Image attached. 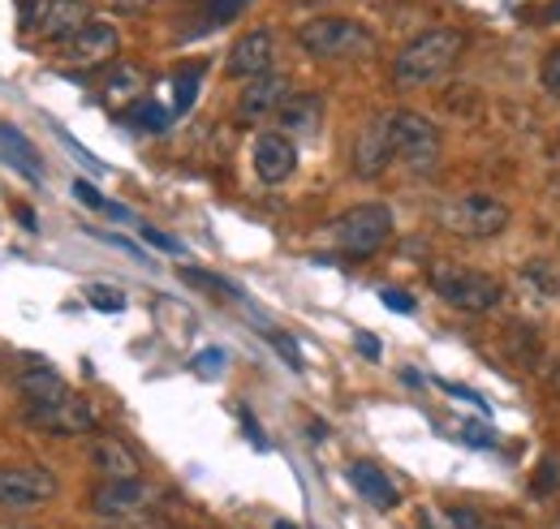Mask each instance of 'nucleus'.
Returning a JSON list of instances; mask_svg holds the SVG:
<instances>
[{"mask_svg": "<svg viewBox=\"0 0 560 529\" xmlns=\"http://www.w3.org/2000/svg\"><path fill=\"white\" fill-rule=\"evenodd\" d=\"M86 302H91L95 310H104V315L126 310V297H121L117 289H108V284H91V289H86Z\"/></svg>", "mask_w": 560, "mask_h": 529, "instance_id": "b1692460", "label": "nucleus"}, {"mask_svg": "<svg viewBox=\"0 0 560 529\" xmlns=\"http://www.w3.org/2000/svg\"><path fill=\"white\" fill-rule=\"evenodd\" d=\"M18 392L31 400V404L70 397V388L61 384V375H57V371H48V366H31V371H22V375H18Z\"/></svg>", "mask_w": 560, "mask_h": 529, "instance_id": "aec40b11", "label": "nucleus"}, {"mask_svg": "<svg viewBox=\"0 0 560 529\" xmlns=\"http://www.w3.org/2000/svg\"><path fill=\"white\" fill-rule=\"evenodd\" d=\"M73 199L86 202V207H95V211H104V207H108V199H100V190H95L91 181H82V177L73 181Z\"/></svg>", "mask_w": 560, "mask_h": 529, "instance_id": "7c9ffc66", "label": "nucleus"}, {"mask_svg": "<svg viewBox=\"0 0 560 529\" xmlns=\"http://www.w3.org/2000/svg\"><path fill=\"white\" fill-rule=\"evenodd\" d=\"M57 499V478L39 465H0V508L31 513Z\"/></svg>", "mask_w": 560, "mask_h": 529, "instance_id": "0eeeda50", "label": "nucleus"}, {"mask_svg": "<svg viewBox=\"0 0 560 529\" xmlns=\"http://www.w3.org/2000/svg\"><path fill=\"white\" fill-rule=\"evenodd\" d=\"M142 91V73L135 66H121L113 78H108V86H104V99L108 104H126L130 95H139Z\"/></svg>", "mask_w": 560, "mask_h": 529, "instance_id": "4be33fe9", "label": "nucleus"}, {"mask_svg": "<svg viewBox=\"0 0 560 529\" xmlns=\"http://www.w3.org/2000/svg\"><path fill=\"white\" fill-rule=\"evenodd\" d=\"M289 99V78L284 73H259V78H250L246 86H242V95H237V121H268V117H277V108Z\"/></svg>", "mask_w": 560, "mask_h": 529, "instance_id": "1a4fd4ad", "label": "nucleus"}, {"mask_svg": "<svg viewBox=\"0 0 560 529\" xmlns=\"http://www.w3.org/2000/svg\"><path fill=\"white\" fill-rule=\"evenodd\" d=\"M108 4H113L117 13H142V9L151 4V0H108Z\"/></svg>", "mask_w": 560, "mask_h": 529, "instance_id": "c9c22d12", "label": "nucleus"}, {"mask_svg": "<svg viewBox=\"0 0 560 529\" xmlns=\"http://www.w3.org/2000/svg\"><path fill=\"white\" fill-rule=\"evenodd\" d=\"M18 224H22L26 233H35V228H39V220H35V211H31L26 202H18Z\"/></svg>", "mask_w": 560, "mask_h": 529, "instance_id": "f704fd0d", "label": "nucleus"}, {"mask_svg": "<svg viewBox=\"0 0 560 529\" xmlns=\"http://www.w3.org/2000/svg\"><path fill=\"white\" fill-rule=\"evenodd\" d=\"M324 117V99L319 95H289L277 108V121L284 126V133H315Z\"/></svg>", "mask_w": 560, "mask_h": 529, "instance_id": "6ab92c4d", "label": "nucleus"}, {"mask_svg": "<svg viewBox=\"0 0 560 529\" xmlns=\"http://www.w3.org/2000/svg\"><path fill=\"white\" fill-rule=\"evenodd\" d=\"M380 302H384L388 310H401V315H410V310H415V297H410V293H397V289H384V293H380Z\"/></svg>", "mask_w": 560, "mask_h": 529, "instance_id": "473e14b6", "label": "nucleus"}, {"mask_svg": "<svg viewBox=\"0 0 560 529\" xmlns=\"http://www.w3.org/2000/svg\"><path fill=\"white\" fill-rule=\"evenodd\" d=\"M151 499H155V491H151L142 478H108L104 486H95L91 508H95L100 517H135Z\"/></svg>", "mask_w": 560, "mask_h": 529, "instance_id": "f8f14e48", "label": "nucleus"}, {"mask_svg": "<svg viewBox=\"0 0 560 529\" xmlns=\"http://www.w3.org/2000/svg\"><path fill=\"white\" fill-rule=\"evenodd\" d=\"M272 31H246L233 48H229V73L233 78H259L272 69Z\"/></svg>", "mask_w": 560, "mask_h": 529, "instance_id": "2eb2a0df", "label": "nucleus"}, {"mask_svg": "<svg viewBox=\"0 0 560 529\" xmlns=\"http://www.w3.org/2000/svg\"><path fill=\"white\" fill-rule=\"evenodd\" d=\"M353 344H358V353H366V357H371V362H375V357H380V340H375V336H371V331H358V336H353Z\"/></svg>", "mask_w": 560, "mask_h": 529, "instance_id": "72a5a7b5", "label": "nucleus"}, {"mask_svg": "<svg viewBox=\"0 0 560 529\" xmlns=\"http://www.w3.org/2000/svg\"><path fill=\"white\" fill-rule=\"evenodd\" d=\"M91 9H86V0H48L44 9H39V22H35V31H39V39H52V44H70L73 35L91 22L86 17Z\"/></svg>", "mask_w": 560, "mask_h": 529, "instance_id": "4468645a", "label": "nucleus"}, {"mask_svg": "<svg viewBox=\"0 0 560 529\" xmlns=\"http://www.w3.org/2000/svg\"><path fill=\"white\" fill-rule=\"evenodd\" d=\"M0 160H4L13 173L31 177V181H39V177H44V164H39V151L31 146V138H26V133H18L13 126H4V121H0Z\"/></svg>", "mask_w": 560, "mask_h": 529, "instance_id": "a211bd4d", "label": "nucleus"}, {"mask_svg": "<svg viewBox=\"0 0 560 529\" xmlns=\"http://www.w3.org/2000/svg\"><path fill=\"white\" fill-rule=\"evenodd\" d=\"M250 160H255V173H259V181L264 186H280V181H289L293 177V168H298V146H293V138L289 133H259L255 138V146H250Z\"/></svg>", "mask_w": 560, "mask_h": 529, "instance_id": "9b49d317", "label": "nucleus"}, {"mask_svg": "<svg viewBox=\"0 0 560 529\" xmlns=\"http://www.w3.org/2000/svg\"><path fill=\"white\" fill-rule=\"evenodd\" d=\"M466 48V35L453 31V26H435V31H422L419 39H410L397 61H393V82L397 86H427L435 78H444L448 69L457 66Z\"/></svg>", "mask_w": 560, "mask_h": 529, "instance_id": "f257e3e1", "label": "nucleus"}, {"mask_svg": "<svg viewBox=\"0 0 560 529\" xmlns=\"http://www.w3.org/2000/svg\"><path fill=\"white\" fill-rule=\"evenodd\" d=\"M142 242L155 246V250H164V255H182V242H173V237L160 233V228H142Z\"/></svg>", "mask_w": 560, "mask_h": 529, "instance_id": "c85d7f7f", "label": "nucleus"}, {"mask_svg": "<svg viewBox=\"0 0 560 529\" xmlns=\"http://www.w3.org/2000/svg\"><path fill=\"white\" fill-rule=\"evenodd\" d=\"M388 237H393V211L384 202H358L332 224V242L350 259H371L375 250H384Z\"/></svg>", "mask_w": 560, "mask_h": 529, "instance_id": "7ed1b4c3", "label": "nucleus"}, {"mask_svg": "<svg viewBox=\"0 0 560 529\" xmlns=\"http://www.w3.org/2000/svg\"><path fill=\"white\" fill-rule=\"evenodd\" d=\"M462 435H466V444H475V448H491V444H495V435H491L483 422H466Z\"/></svg>", "mask_w": 560, "mask_h": 529, "instance_id": "2f4dec72", "label": "nucleus"}, {"mask_svg": "<svg viewBox=\"0 0 560 529\" xmlns=\"http://www.w3.org/2000/svg\"><path fill=\"white\" fill-rule=\"evenodd\" d=\"M544 91H548V95H560V44L548 52V61H544Z\"/></svg>", "mask_w": 560, "mask_h": 529, "instance_id": "bb28decb", "label": "nucleus"}, {"mask_svg": "<svg viewBox=\"0 0 560 529\" xmlns=\"http://www.w3.org/2000/svg\"><path fill=\"white\" fill-rule=\"evenodd\" d=\"M246 4H250V0H208V22H203V26H224V22H233Z\"/></svg>", "mask_w": 560, "mask_h": 529, "instance_id": "a878e982", "label": "nucleus"}, {"mask_svg": "<svg viewBox=\"0 0 560 529\" xmlns=\"http://www.w3.org/2000/svg\"><path fill=\"white\" fill-rule=\"evenodd\" d=\"M431 284H435L440 302H448L453 310H466V315H483L491 306H500V297H504L500 280L488 271H475V267H435Z\"/></svg>", "mask_w": 560, "mask_h": 529, "instance_id": "20e7f679", "label": "nucleus"}, {"mask_svg": "<svg viewBox=\"0 0 560 529\" xmlns=\"http://www.w3.org/2000/svg\"><path fill=\"white\" fill-rule=\"evenodd\" d=\"M548 22H560V0H552V4H548Z\"/></svg>", "mask_w": 560, "mask_h": 529, "instance_id": "e433bc0d", "label": "nucleus"}, {"mask_svg": "<svg viewBox=\"0 0 560 529\" xmlns=\"http://www.w3.org/2000/svg\"><path fill=\"white\" fill-rule=\"evenodd\" d=\"M272 529H298V526H289V521H277V526H272Z\"/></svg>", "mask_w": 560, "mask_h": 529, "instance_id": "4c0bfd02", "label": "nucleus"}, {"mask_svg": "<svg viewBox=\"0 0 560 529\" xmlns=\"http://www.w3.org/2000/svg\"><path fill=\"white\" fill-rule=\"evenodd\" d=\"M199 78H203V66H190L182 69L177 78H173V95H177V113H190L195 108V99H199Z\"/></svg>", "mask_w": 560, "mask_h": 529, "instance_id": "5701e85b", "label": "nucleus"}, {"mask_svg": "<svg viewBox=\"0 0 560 529\" xmlns=\"http://www.w3.org/2000/svg\"><path fill=\"white\" fill-rule=\"evenodd\" d=\"M195 371H199V375H220V371H224V353H220V349H203V353L195 357Z\"/></svg>", "mask_w": 560, "mask_h": 529, "instance_id": "c756f323", "label": "nucleus"}, {"mask_svg": "<svg viewBox=\"0 0 560 529\" xmlns=\"http://www.w3.org/2000/svg\"><path fill=\"white\" fill-rule=\"evenodd\" d=\"M479 529H509V526H479Z\"/></svg>", "mask_w": 560, "mask_h": 529, "instance_id": "58836bf2", "label": "nucleus"}, {"mask_svg": "<svg viewBox=\"0 0 560 529\" xmlns=\"http://www.w3.org/2000/svg\"><path fill=\"white\" fill-rule=\"evenodd\" d=\"M26 426L35 431H48V435H86L95 426V413L91 404L78 397H61V400H39V404H26Z\"/></svg>", "mask_w": 560, "mask_h": 529, "instance_id": "6e6552de", "label": "nucleus"}, {"mask_svg": "<svg viewBox=\"0 0 560 529\" xmlns=\"http://www.w3.org/2000/svg\"><path fill=\"white\" fill-rule=\"evenodd\" d=\"M388 133H393V155L415 168V173H431L440 164V133L435 126L419 117V113H388Z\"/></svg>", "mask_w": 560, "mask_h": 529, "instance_id": "39448f33", "label": "nucleus"}, {"mask_svg": "<svg viewBox=\"0 0 560 529\" xmlns=\"http://www.w3.org/2000/svg\"><path fill=\"white\" fill-rule=\"evenodd\" d=\"M557 388H560V371H557Z\"/></svg>", "mask_w": 560, "mask_h": 529, "instance_id": "ea45409f", "label": "nucleus"}, {"mask_svg": "<svg viewBox=\"0 0 560 529\" xmlns=\"http://www.w3.org/2000/svg\"><path fill=\"white\" fill-rule=\"evenodd\" d=\"M168 108L164 104H155V99H139L135 108H130V126L135 130H147V133H164L168 130Z\"/></svg>", "mask_w": 560, "mask_h": 529, "instance_id": "412c9836", "label": "nucleus"}, {"mask_svg": "<svg viewBox=\"0 0 560 529\" xmlns=\"http://www.w3.org/2000/svg\"><path fill=\"white\" fill-rule=\"evenodd\" d=\"M268 340L277 344V349H280V357H284V362H289L293 371H302V353H298V344H293V340H289L284 331H268Z\"/></svg>", "mask_w": 560, "mask_h": 529, "instance_id": "cd10ccee", "label": "nucleus"}, {"mask_svg": "<svg viewBox=\"0 0 560 529\" xmlns=\"http://www.w3.org/2000/svg\"><path fill=\"white\" fill-rule=\"evenodd\" d=\"M298 44L315 61H366L375 52V35L353 17H311L298 31Z\"/></svg>", "mask_w": 560, "mask_h": 529, "instance_id": "f03ea898", "label": "nucleus"}, {"mask_svg": "<svg viewBox=\"0 0 560 529\" xmlns=\"http://www.w3.org/2000/svg\"><path fill=\"white\" fill-rule=\"evenodd\" d=\"M91 465H95L104 478H139V457H135L121 439H113V435L91 439Z\"/></svg>", "mask_w": 560, "mask_h": 529, "instance_id": "f3484780", "label": "nucleus"}, {"mask_svg": "<svg viewBox=\"0 0 560 529\" xmlns=\"http://www.w3.org/2000/svg\"><path fill=\"white\" fill-rule=\"evenodd\" d=\"M509 224V207L488 199V195H466L440 207V228L453 237H495Z\"/></svg>", "mask_w": 560, "mask_h": 529, "instance_id": "423d86ee", "label": "nucleus"}, {"mask_svg": "<svg viewBox=\"0 0 560 529\" xmlns=\"http://www.w3.org/2000/svg\"><path fill=\"white\" fill-rule=\"evenodd\" d=\"M182 280H186V284H199V289H208V293H237L229 280H220V275H211V271H199V267H182Z\"/></svg>", "mask_w": 560, "mask_h": 529, "instance_id": "393cba45", "label": "nucleus"}, {"mask_svg": "<svg viewBox=\"0 0 560 529\" xmlns=\"http://www.w3.org/2000/svg\"><path fill=\"white\" fill-rule=\"evenodd\" d=\"M117 48H121L117 26H108V22H86V26L73 35L70 44L61 48V57H66V66L91 69V66L113 61V57H117Z\"/></svg>", "mask_w": 560, "mask_h": 529, "instance_id": "9d476101", "label": "nucleus"}, {"mask_svg": "<svg viewBox=\"0 0 560 529\" xmlns=\"http://www.w3.org/2000/svg\"><path fill=\"white\" fill-rule=\"evenodd\" d=\"M350 482H353V491H358V495H362L371 508H397V504H401V495H397L393 478H388L380 465L353 461L350 465Z\"/></svg>", "mask_w": 560, "mask_h": 529, "instance_id": "dca6fc26", "label": "nucleus"}, {"mask_svg": "<svg viewBox=\"0 0 560 529\" xmlns=\"http://www.w3.org/2000/svg\"><path fill=\"white\" fill-rule=\"evenodd\" d=\"M393 133H388V113L366 121L362 133L353 138V173L358 177H380L388 164H393Z\"/></svg>", "mask_w": 560, "mask_h": 529, "instance_id": "ddd939ff", "label": "nucleus"}]
</instances>
